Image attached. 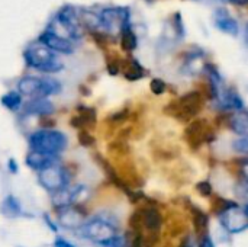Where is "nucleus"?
Segmentation results:
<instances>
[{
	"instance_id": "nucleus-32",
	"label": "nucleus",
	"mask_w": 248,
	"mask_h": 247,
	"mask_svg": "<svg viewBox=\"0 0 248 247\" xmlns=\"http://www.w3.org/2000/svg\"><path fill=\"white\" fill-rule=\"evenodd\" d=\"M230 1H232V3H237V4H246L247 3V0H230Z\"/></svg>"
},
{
	"instance_id": "nucleus-7",
	"label": "nucleus",
	"mask_w": 248,
	"mask_h": 247,
	"mask_svg": "<svg viewBox=\"0 0 248 247\" xmlns=\"http://www.w3.org/2000/svg\"><path fill=\"white\" fill-rule=\"evenodd\" d=\"M128 15L124 9H106L102 12L100 23L105 31L108 32H122V29L126 26Z\"/></svg>"
},
{
	"instance_id": "nucleus-25",
	"label": "nucleus",
	"mask_w": 248,
	"mask_h": 247,
	"mask_svg": "<svg viewBox=\"0 0 248 247\" xmlns=\"http://www.w3.org/2000/svg\"><path fill=\"white\" fill-rule=\"evenodd\" d=\"M78 140H80L81 146H92V144L94 143V138H93L86 130H81V131L78 132Z\"/></svg>"
},
{
	"instance_id": "nucleus-9",
	"label": "nucleus",
	"mask_w": 248,
	"mask_h": 247,
	"mask_svg": "<svg viewBox=\"0 0 248 247\" xmlns=\"http://www.w3.org/2000/svg\"><path fill=\"white\" fill-rule=\"evenodd\" d=\"M185 135H186L189 146H192L193 148H198L199 146H202L203 141H209L214 137V134L211 132V128L206 125L205 121H193L187 127Z\"/></svg>"
},
{
	"instance_id": "nucleus-6",
	"label": "nucleus",
	"mask_w": 248,
	"mask_h": 247,
	"mask_svg": "<svg viewBox=\"0 0 248 247\" xmlns=\"http://www.w3.org/2000/svg\"><path fill=\"white\" fill-rule=\"evenodd\" d=\"M222 226L230 233H241L248 227V214L247 208H240L238 205L234 208H230L228 211L222 213L219 215Z\"/></svg>"
},
{
	"instance_id": "nucleus-19",
	"label": "nucleus",
	"mask_w": 248,
	"mask_h": 247,
	"mask_svg": "<svg viewBox=\"0 0 248 247\" xmlns=\"http://www.w3.org/2000/svg\"><path fill=\"white\" fill-rule=\"evenodd\" d=\"M193 226H195V231L199 234V236H206V231H208V217L199 211V210H195L193 211Z\"/></svg>"
},
{
	"instance_id": "nucleus-1",
	"label": "nucleus",
	"mask_w": 248,
	"mask_h": 247,
	"mask_svg": "<svg viewBox=\"0 0 248 247\" xmlns=\"http://www.w3.org/2000/svg\"><path fill=\"white\" fill-rule=\"evenodd\" d=\"M29 147L31 151L55 157L67 147V137L55 130H41L29 137Z\"/></svg>"
},
{
	"instance_id": "nucleus-18",
	"label": "nucleus",
	"mask_w": 248,
	"mask_h": 247,
	"mask_svg": "<svg viewBox=\"0 0 248 247\" xmlns=\"http://www.w3.org/2000/svg\"><path fill=\"white\" fill-rule=\"evenodd\" d=\"M1 214H4L6 217H16L20 214V207L19 202L13 198V197H7L3 202H1Z\"/></svg>"
},
{
	"instance_id": "nucleus-8",
	"label": "nucleus",
	"mask_w": 248,
	"mask_h": 247,
	"mask_svg": "<svg viewBox=\"0 0 248 247\" xmlns=\"http://www.w3.org/2000/svg\"><path fill=\"white\" fill-rule=\"evenodd\" d=\"M137 214H138V218H140V223H141L142 230L145 229V230L150 233V239H148V240L154 242V236L158 234V231H160V229H161V224H163L161 214H160L158 210H155V208L138 210Z\"/></svg>"
},
{
	"instance_id": "nucleus-28",
	"label": "nucleus",
	"mask_w": 248,
	"mask_h": 247,
	"mask_svg": "<svg viewBox=\"0 0 248 247\" xmlns=\"http://www.w3.org/2000/svg\"><path fill=\"white\" fill-rule=\"evenodd\" d=\"M124 240L119 237V236H116V237H113L112 240H109L106 245H103L105 247H124Z\"/></svg>"
},
{
	"instance_id": "nucleus-5",
	"label": "nucleus",
	"mask_w": 248,
	"mask_h": 247,
	"mask_svg": "<svg viewBox=\"0 0 248 247\" xmlns=\"http://www.w3.org/2000/svg\"><path fill=\"white\" fill-rule=\"evenodd\" d=\"M70 172L62 167L61 165L55 163L44 170L39 172L38 175V181L39 183L46 189V191H51L52 194L65 188L70 182Z\"/></svg>"
},
{
	"instance_id": "nucleus-29",
	"label": "nucleus",
	"mask_w": 248,
	"mask_h": 247,
	"mask_svg": "<svg viewBox=\"0 0 248 247\" xmlns=\"http://www.w3.org/2000/svg\"><path fill=\"white\" fill-rule=\"evenodd\" d=\"M199 247H215V246H214L212 239L206 234V236H203V237H202V240H201V243H199Z\"/></svg>"
},
{
	"instance_id": "nucleus-30",
	"label": "nucleus",
	"mask_w": 248,
	"mask_h": 247,
	"mask_svg": "<svg viewBox=\"0 0 248 247\" xmlns=\"http://www.w3.org/2000/svg\"><path fill=\"white\" fill-rule=\"evenodd\" d=\"M54 246L55 247H74L70 242H67V240H64V239H57L55 240V243H54Z\"/></svg>"
},
{
	"instance_id": "nucleus-33",
	"label": "nucleus",
	"mask_w": 248,
	"mask_h": 247,
	"mask_svg": "<svg viewBox=\"0 0 248 247\" xmlns=\"http://www.w3.org/2000/svg\"><path fill=\"white\" fill-rule=\"evenodd\" d=\"M10 170H12L13 173L17 170V167H15V162H13V160H10Z\"/></svg>"
},
{
	"instance_id": "nucleus-20",
	"label": "nucleus",
	"mask_w": 248,
	"mask_h": 247,
	"mask_svg": "<svg viewBox=\"0 0 248 247\" xmlns=\"http://www.w3.org/2000/svg\"><path fill=\"white\" fill-rule=\"evenodd\" d=\"M122 39H121V42H122V48L125 49V51H132L135 47H137V38H135V35H134V32L131 31V28L126 25L124 29H122Z\"/></svg>"
},
{
	"instance_id": "nucleus-22",
	"label": "nucleus",
	"mask_w": 248,
	"mask_h": 247,
	"mask_svg": "<svg viewBox=\"0 0 248 247\" xmlns=\"http://www.w3.org/2000/svg\"><path fill=\"white\" fill-rule=\"evenodd\" d=\"M1 103L10 109V111H16L20 108V103H22V98L17 92H9L7 95H4L1 98Z\"/></svg>"
},
{
	"instance_id": "nucleus-21",
	"label": "nucleus",
	"mask_w": 248,
	"mask_h": 247,
	"mask_svg": "<svg viewBox=\"0 0 248 247\" xmlns=\"http://www.w3.org/2000/svg\"><path fill=\"white\" fill-rule=\"evenodd\" d=\"M224 105L225 108H231V109H238V111H243V100L241 98L238 96V93L232 92V90H228L224 96Z\"/></svg>"
},
{
	"instance_id": "nucleus-17",
	"label": "nucleus",
	"mask_w": 248,
	"mask_h": 247,
	"mask_svg": "<svg viewBox=\"0 0 248 247\" xmlns=\"http://www.w3.org/2000/svg\"><path fill=\"white\" fill-rule=\"evenodd\" d=\"M124 74L128 80H138L144 76V68L134 60V58H129L124 63Z\"/></svg>"
},
{
	"instance_id": "nucleus-23",
	"label": "nucleus",
	"mask_w": 248,
	"mask_h": 247,
	"mask_svg": "<svg viewBox=\"0 0 248 247\" xmlns=\"http://www.w3.org/2000/svg\"><path fill=\"white\" fill-rule=\"evenodd\" d=\"M238 204L237 202H232V201H228V199H224V198H219V197H215L214 199H212V210L218 214V215H221L222 213H225V211H228L230 208H234V207H237Z\"/></svg>"
},
{
	"instance_id": "nucleus-15",
	"label": "nucleus",
	"mask_w": 248,
	"mask_h": 247,
	"mask_svg": "<svg viewBox=\"0 0 248 247\" xmlns=\"http://www.w3.org/2000/svg\"><path fill=\"white\" fill-rule=\"evenodd\" d=\"M25 111L28 114H35V115H49L54 112V106L51 102H48L46 99H32L31 102L26 103Z\"/></svg>"
},
{
	"instance_id": "nucleus-27",
	"label": "nucleus",
	"mask_w": 248,
	"mask_h": 247,
	"mask_svg": "<svg viewBox=\"0 0 248 247\" xmlns=\"http://www.w3.org/2000/svg\"><path fill=\"white\" fill-rule=\"evenodd\" d=\"M234 148L237 151H241V153H247L248 150V141L247 138H243V140H238L234 143Z\"/></svg>"
},
{
	"instance_id": "nucleus-4",
	"label": "nucleus",
	"mask_w": 248,
	"mask_h": 247,
	"mask_svg": "<svg viewBox=\"0 0 248 247\" xmlns=\"http://www.w3.org/2000/svg\"><path fill=\"white\" fill-rule=\"evenodd\" d=\"M80 234L94 243L106 245L109 240L116 237V229L112 223L103 218H93L80 227Z\"/></svg>"
},
{
	"instance_id": "nucleus-12",
	"label": "nucleus",
	"mask_w": 248,
	"mask_h": 247,
	"mask_svg": "<svg viewBox=\"0 0 248 247\" xmlns=\"http://www.w3.org/2000/svg\"><path fill=\"white\" fill-rule=\"evenodd\" d=\"M26 163H28L29 167L41 172V170H44V169H46V167L58 163V162H57V159L54 156L42 154V153H38V151H31L26 156Z\"/></svg>"
},
{
	"instance_id": "nucleus-3",
	"label": "nucleus",
	"mask_w": 248,
	"mask_h": 247,
	"mask_svg": "<svg viewBox=\"0 0 248 247\" xmlns=\"http://www.w3.org/2000/svg\"><path fill=\"white\" fill-rule=\"evenodd\" d=\"M202 105H203L202 95L198 92H192V93H186L176 102L170 103L166 108V114L173 115L176 119L189 121L199 114V111L202 109Z\"/></svg>"
},
{
	"instance_id": "nucleus-24",
	"label": "nucleus",
	"mask_w": 248,
	"mask_h": 247,
	"mask_svg": "<svg viewBox=\"0 0 248 247\" xmlns=\"http://www.w3.org/2000/svg\"><path fill=\"white\" fill-rule=\"evenodd\" d=\"M151 92L155 93V95H161L166 92V83L160 79H154L151 82Z\"/></svg>"
},
{
	"instance_id": "nucleus-10",
	"label": "nucleus",
	"mask_w": 248,
	"mask_h": 247,
	"mask_svg": "<svg viewBox=\"0 0 248 247\" xmlns=\"http://www.w3.org/2000/svg\"><path fill=\"white\" fill-rule=\"evenodd\" d=\"M41 44H44L46 48H49L51 51H58V52H64V54H70L73 52L74 47H73V42L65 39V38H61L58 35H55L54 32H51L49 29H46L42 36H41Z\"/></svg>"
},
{
	"instance_id": "nucleus-16",
	"label": "nucleus",
	"mask_w": 248,
	"mask_h": 247,
	"mask_svg": "<svg viewBox=\"0 0 248 247\" xmlns=\"http://www.w3.org/2000/svg\"><path fill=\"white\" fill-rule=\"evenodd\" d=\"M230 127L232 128V131H235L237 134L246 137L248 134V116L246 111H240L237 112L234 116H231L230 119Z\"/></svg>"
},
{
	"instance_id": "nucleus-14",
	"label": "nucleus",
	"mask_w": 248,
	"mask_h": 247,
	"mask_svg": "<svg viewBox=\"0 0 248 247\" xmlns=\"http://www.w3.org/2000/svg\"><path fill=\"white\" fill-rule=\"evenodd\" d=\"M215 22H217V26L219 29H222L224 32H228V33H232V35H237L238 33V23L230 16V13L225 9L217 10V13H215Z\"/></svg>"
},
{
	"instance_id": "nucleus-31",
	"label": "nucleus",
	"mask_w": 248,
	"mask_h": 247,
	"mask_svg": "<svg viewBox=\"0 0 248 247\" xmlns=\"http://www.w3.org/2000/svg\"><path fill=\"white\" fill-rule=\"evenodd\" d=\"M179 247H193V240L187 236V237H185V239L182 240V243H180V246Z\"/></svg>"
},
{
	"instance_id": "nucleus-2",
	"label": "nucleus",
	"mask_w": 248,
	"mask_h": 247,
	"mask_svg": "<svg viewBox=\"0 0 248 247\" xmlns=\"http://www.w3.org/2000/svg\"><path fill=\"white\" fill-rule=\"evenodd\" d=\"M25 60L28 66L45 73H57L58 70L62 68V63L44 44L29 47L25 51Z\"/></svg>"
},
{
	"instance_id": "nucleus-26",
	"label": "nucleus",
	"mask_w": 248,
	"mask_h": 247,
	"mask_svg": "<svg viewBox=\"0 0 248 247\" xmlns=\"http://www.w3.org/2000/svg\"><path fill=\"white\" fill-rule=\"evenodd\" d=\"M198 192L202 195V197H209L212 194V188H211V183L209 182H201L198 183Z\"/></svg>"
},
{
	"instance_id": "nucleus-13",
	"label": "nucleus",
	"mask_w": 248,
	"mask_h": 247,
	"mask_svg": "<svg viewBox=\"0 0 248 247\" xmlns=\"http://www.w3.org/2000/svg\"><path fill=\"white\" fill-rule=\"evenodd\" d=\"M41 84H42V79H38V77H23L20 79L19 84H17V90L20 95H25V96H31V98H38L39 95V89H41Z\"/></svg>"
},
{
	"instance_id": "nucleus-11",
	"label": "nucleus",
	"mask_w": 248,
	"mask_h": 247,
	"mask_svg": "<svg viewBox=\"0 0 248 247\" xmlns=\"http://www.w3.org/2000/svg\"><path fill=\"white\" fill-rule=\"evenodd\" d=\"M60 223L67 229H80L86 221V213L80 211L77 207H65L60 208Z\"/></svg>"
}]
</instances>
